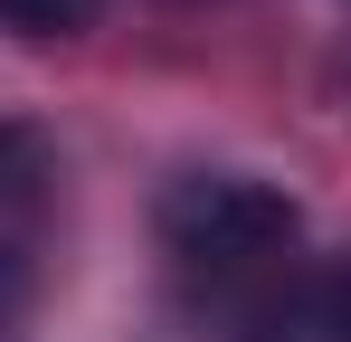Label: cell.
Masks as SVG:
<instances>
[{"label":"cell","mask_w":351,"mask_h":342,"mask_svg":"<svg viewBox=\"0 0 351 342\" xmlns=\"http://www.w3.org/2000/svg\"><path fill=\"white\" fill-rule=\"evenodd\" d=\"M48 181H58V162H48V143H38L29 124H0V219H29Z\"/></svg>","instance_id":"obj_2"},{"label":"cell","mask_w":351,"mask_h":342,"mask_svg":"<svg viewBox=\"0 0 351 342\" xmlns=\"http://www.w3.org/2000/svg\"><path fill=\"white\" fill-rule=\"evenodd\" d=\"M294 228H304V209H294L276 181H256V171H190V181H171V200H162L171 257L209 266V276H237V266L285 257Z\"/></svg>","instance_id":"obj_1"},{"label":"cell","mask_w":351,"mask_h":342,"mask_svg":"<svg viewBox=\"0 0 351 342\" xmlns=\"http://www.w3.org/2000/svg\"><path fill=\"white\" fill-rule=\"evenodd\" d=\"M313 333H323V342H351V257L323 266V285H313Z\"/></svg>","instance_id":"obj_4"},{"label":"cell","mask_w":351,"mask_h":342,"mask_svg":"<svg viewBox=\"0 0 351 342\" xmlns=\"http://www.w3.org/2000/svg\"><path fill=\"white\" fill-rule=\"evenodd\" d=\"M95 10L105 0H0V29H19V38H76V29H95Z\"/></svg>","instance_id":"obj_3"}]
</instances>
